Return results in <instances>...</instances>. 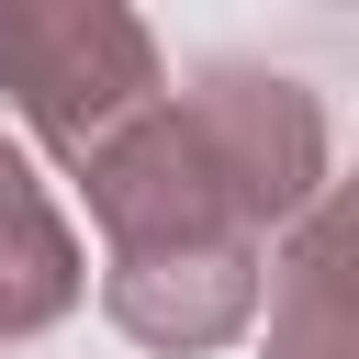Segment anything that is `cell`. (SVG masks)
I'll return each mask as SVG.
<instances>
[{
    "mask_svg": "<svg viewBox=\"0 0 359 359\" xmlns=\"http://www.w3.org/2000/svg\"><path fill=\"white\" fill-rule=\"evenodd\" d=\"M90 224H101V314L157 348V359H202L236 348L269 303V224L247 213V191L213 168V146L180 123V90L79 168Z\"/></svg>",
    "mask_w": 359,
    "mask_h": 359,
    "instance_id": "1",
    "label": "cell"
},
{
    "mask_svg": "<svg viewBox=\"0 0 359 359\" xmlns=\"http://www.w3.org/2000/svg\"><path fill=\"white\" fill-rule=\"evenodd\" d=\"M0 101L79 180L168 101V56L123 0H0Z\"/></svg>",
    "mask_w": 359,
    "mask_h": 359,
    "instance_id": "2",
    "label": "cell"
},
{
    "mask_svg": "<svg viewBox=\"0 0 359 359\" xmlns=\"http://www.w3.org/2000/svg\"><path fill=\"white\" fill-rule=\"evenodd\" d=\"M180 123L213 146V168L247 191V213L269 236H292L325 180H337V135H325V101L292 79V67H258V56H213L191 90H180Z\"/></svg>",
    "mask_w": 359,
    "mask_h": 359,
    "instance_id": "3",
    "label": "cell"
},
{
    "mask_svg": "<svg viewBox=\"0 0 359 359\" xmlns=\"http://www.w3.org/2000/svg\"><path fill=\"white\" fill-rule=\"evenodd\" d=\"M258 359H359V168H337L325 202L280 236Z\"/></svg>",
    "mask_w": 359,
    "mask_h": 359,
    "instance_id": "4",
    "label": "cell"
},
{
    "mask_svg": "<svg viewBox=\"0 0 359 359\" xmlns=\"http://www.w3.org/2000/svg\"><path fill=\"white\" fill-rule=\"evenodd\" d=\"M79 292H90V258H79V236H67L56 191H45V168L0 135V348L67 325Z\"/></svg>",
    "mask_w": 359,
    "mask_h": 359,
    "instance_id": "5",
    "label": "cell"
}]
</instances>
